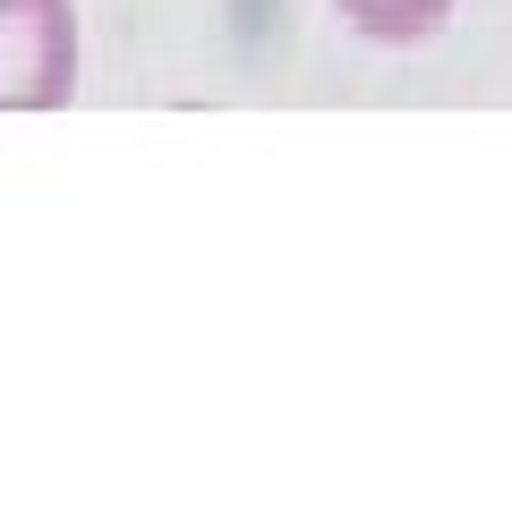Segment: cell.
Returning a JSON list of instances; mask_svg holds the SVG:
<instances>
[{
	"mask_svg": "<svg viewBox=\"0 0 512 512\" xmlns=\"http://www.w3.org/2000/svg\"><path fill=\"white\" fill-rule=\"evenodd\" d=\"M77 69V0H0V111H69Z\"/></svg>",
	"mask_w": 512,
	"mask_h": 512,
	"instance_id": "6da1fadb",
	"label": "cell"
},
{
	"mask_svg": "<svg viewBox=\"0 0 512 512\" xmlns=\"http://www.w3.org/2000/svg\"><path fill=\"white\" fill-rule=\"evenodd\" d=\"M461 0H333V18L359 43H384V52H410V43H436L453 26Z\"/></svg>",
	"mask_w": 512,
	"mask_h": 512,
	"instance_id": "7a4b0ae2",
	"label": "cell"
}]
</instances>
